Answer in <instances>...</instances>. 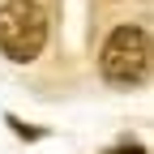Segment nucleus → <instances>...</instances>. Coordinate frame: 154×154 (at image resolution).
I'll return each mask as SVG.
<instances>
[{
  "label": "nucleus",
  "instance_id": "nucleus-1",
  "mask_svg": "<svg viewBox=\"0 0 154 154\" xmlns=\"http://www.w3.org/2000/svg\"><path fill=\"white\" fill-rule=\"evenodd\" d=\"M150 34L146 26H116L107 34V43L99 51V73L107 86H120V90H133L150 77Z\"/></svg>",
  "mask_w": 154,
  "mask_h": 154
},
{
  "label": "nucleus",
  "instance_id": "nucleus-2",
  "mask_svg": "<svg viewBox=\"0 0 154 154\" xmlns=\"http://www.w3.org/2000/svg\"><path fill=\"white\" fill-rule=\"evenodd\" d=\"M47 47V9L38 0H5L0 5V56L30 64Z\"/></svg>",
  "mask_w": 154,
  "mask_h": 154
},
{
  "label": "nucleus",
  "instance_id": "nucleus-3",
  "mask_svg": "<svg viewBox=\"0 0 154 154\" xmlns=\"http://www.w3.org/2000/svg\"><path fill=\"white\" fill-rule=\"evenodd\" d=\"M107 154H146V146L141 141H120V146H111Z\"/></svg>",
  "mask_w": 154,
  "mask_h": 154
}]
</instances>
